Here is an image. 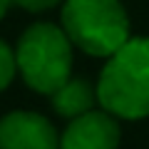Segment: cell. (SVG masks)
I'll use <instances>...</instances> for the list:
<instances>
[{
	"instance_id": "cell-1",
	"label": "cell",
	"mask_w": 149,
	"mask_h": 149,
	"mask_svg": "<svg viewBox=\"0 0 149 149\" xmlns=\"http://www.w3.org/2000/svg\"><path fill=\"white\" fill-rule=\"evenodd\" d=\"M97 102L117 119L149 117V37H129L107 57L97 80Z\"/></svg>"
},
{
	"instance_id": "cell-2",
	"label": "cell",
	"mask_w": 149,
	"mask_h": 149,
	"mask_svg": "<svg viewBox=\"0 0 149 149\" xmlns=\"http://www.w3.org/2000/svg\"><path fill=\"white\" fill-rule=\"evenodd\" d=\"M72 47L62 25H30L15 45V62L22 82L32 92L52 95L72 77Z\"/></svg>"
},
{
	"instance_id": "cell-3",
	"label": "cell",
	"mask_w": 149,
	"mask_h": 149,
	"mask_svg": "<svg viewBox=\"0 0 149 149\" xmlns=\"http://www.w3.org/2000/svg\"><path fill=\"white\" fill-rule=\"evenodd\" d=\"M60 17L70 42L92 57H109L132 37L119 0H65Z\"/></svg>"
},
{
	"instance_id": "cell-4",
	"label": "cell",
	"mask_w": 149,
	"mask_h": 149,
	"mask_svg": "<svg viewBox=\"0 0 149 149\" xmlns=\"http://www.w3.org/2000/svg\"><path fill=\"white\" fill-rule=\"evenodd\" d=\"M0 149H60V137L47 117L15 109L0 117Z\"/></svg>"
},
{
	"instance_id": "cell-5",
	"label": "cell",
	"mask_w": 149,
	"mask_h": 149,
	"mask_svg": "<svg viewBox=\"0 0 149 149\" xmlns=\"http://www.w3.org/2000/svg\"><path fill=\"white\" fill-rule=\"evenodd\" d=\"M122 129L107 109H90L70 119L60 134V149H119Z\"/></svg>"
},
{
	"instance_id": "cell-6",
	"label": "cell",
	"mask_w": 149,
	"mask_h": 149,
	"mask_svg": "<svg viewBox=\"0 0 149 149\" xmlns=\"http://www.w3.org/2000/svg\"><path fill=\"white\" fill-rule=\"evenodd\" d=\"M97 102V87L92 85L87 77H70L62 87L50 95V104H52L55 114L62 119H74L90 112Z\"/></svg>"
},
{
	"instance_id": "cell-7",
	"label": "cell",
	"mask_w": 149,
	"mask_h": 149,
	"mask_svg": "<svg viewBox=\"0 0 149 149\" xmlns=\"http://www.w3.org/2000/svg\"><path fill=\"white\" fill-rule=\"evenodd\" d=\"M15 72H17L15 50H13L5 40H0V92H3V90H5V87L13 82Z\"/></svg>"
},
{
	"instance_id": "cell-8",
	"label": "cell",
	"mask_w": 149,
	"mask_h": 149,
	"mask_svg": "<svg viewBox=\"0 0 149 149\" xmlns=\"http://www.w3.org/2000/svg\"><path fill=\"white\" fill-rule=\"evenodd\" d=\"M62 0H13V5L22 8L27 13H45V10H52L57 8Z\"/></svg>"
},
{
	"instance_id": "cell-9",
	"label": "cell",
	"mask_w": 149,
	"mask_h": 149,
	"mask_svg": "<svg viewBox=\"0 0 149 149\" xmlns=\"http://www.w3.org/2000/svg\"><path fill=\"white\" fill-rule=\"evenodd\" d=\"M13 5V0H0V20L5 17V13H8V8Z\"/></svg>"
}]
</instances>
